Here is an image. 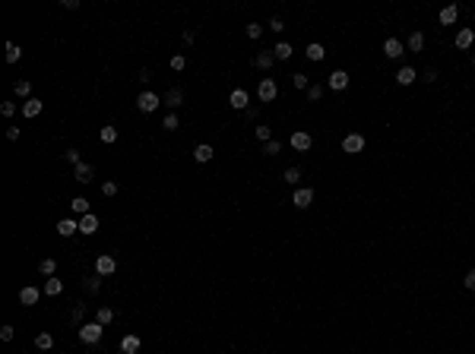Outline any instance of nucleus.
<instances>
[{
	"mask_svg": "<svg viewBox=\"0 0 475 354\" xmlns=\"http://www.w3.org/2000/svg\"><path fill=\"white\" fill-rule=\"evenodd\" d=\"M257 139L260 143H272V130L269 127H257Z\"/></svg>",
	"mask_w": 475,
	"mask_h": 354,
	"instance_id": "nucleus-40",
	"label": "nucleus"
},
{
	"mask_svg": "<svg viewBox=\"0 0 475 354\" xmlns=\"http://www.w3.org/2000/svg\"><path fill=\"white\" fill-rule=\"evenodd\" d=\"M291 202H295L298 209H307L310 202H314V190H310V187H295V193H291Z\"/></svg>",
	"mask_w": 475,
	"mask_h": 354,
	"instance_id": "nucleus-7",
	"label": "nucleus"
},
{
	"mask_svg": "<svg viewBox=\"0 0 475 354\" xmlns=\"http://www.w3.org/2000/svg\"><path fill=\"white\" fill-rule=\"evenodd\" d=\"M272 64H276V54H272V51H260V54L254 57V67L257 70H269Z\"/></svg>",
	"mask_w": 475,
	"mask_h": 354,
	"instance_id": "nucleus-15",
	"label": "nucleus"
},
{
	"mask_svg": "<svg viewBox=\"0 0 475 354\" xmlns=\"http://www.w3.org/2000/svg\"><path fill=\"white\" fill-rule=\"evenodd\" d=\"M162 127H165V130H178V127H181V124H178V114H175V111H171V114H168L165 120H162Z\"/></svg>",
	"mask_w": 475,
	"mask_h": 354,
	"instance_id": "nucleus-39",
	"label": "nucleus"
},
{
	"mask_svg": "<svg viewBox=\"0 0 475 354\" xmlns=\"http://www.w3.org/2000/svg\"><path fill=\"white\" fill-rule=\"evenodd\" d=\"M7 139H10V143H16V139H19V127H10L7 130Z\"/></svg>",
	"mask_w": 475,
	"mask_h": 354,
	"instance_id": "nucleus-50",
	"label": "nucleus"
},
{
	"mask_svg": "<svg viewBox=\"0 0 475 354\" xmlns=\"http://www.w3.org/2000/svg\"><path fill=\"white\" fill-rule=\"evenodd\" d=\"M260 35H263V26H257V23H247V38H250V42H257Z\"/></svg>",
	"mask_w": 475,
	"mask_h": 354,
	"instance_id": "nucleus-37",
	"label": "nucleus"
},
{
	"mask_svg": "<svg viewBox=\"0 0 475 354\" xmlns=\"http://www.w3.org/2000/svg\"><path fill=\"white\" fill-rule=\"evenodd\" d=\"M83 288L89 291V294H92V291H98V288H102V278H86V281H83Z\"/></svg>",
	"mask_w": 475,
	"mask_h": 354,
	"instance_id": "nucleus-43",
	"label": "nucleus"
},
{
	"mask_svg": "<svg viewBox=\"0 0 475 354\" xmlns=\"http://www.w3.org/2000/svg\"><path fill=\"white\" fill-rule=\"evenodd\" d=\"M42 108H45L42 98H29L26 105H23V114H26V117H38V114H42Z\"/></svg>",
	"mask_w": 475,
	"mask_h": 354,
	"instance_id": "nucleus-16",
	"label": "nucleus"
},
{
	"mask_svg": "<svg viewBox=\"0 0 475 354\" xmlns=\"http://www.w3.org/2000/svg\"><path fill=\"white\" fill-rule=\"evenodd\" d=\"M276 95H279V83L272 76H266V79H260V86H257V98L260 101H276Z\"/></svg>",
	"mask_w": 475,
	"mask_h": 354,
	"instance_id": "nucleus-2",
	"label": "nucleus"
},
{
	"mask_svg": "<svg viewBox=\"0 0 475 354\" xmlns=\"http://www.w3.org/2000/svg\"><path fill=\"white\" fill-rule=\"evenodd\" d=\"M0 114H4V117H13V114H16V101H4V105H0Z\"/></svg>",
	"mask_w": 475,
	"mask_h": 354,
	"instance_id": "nucleus-41",
	"label": "nucleus"
},
{
	"mask_svg": "<svg viewBox=\"0 0 475 354\" xmlns=\"http://www.w3.org/2000/svg\"><path fill=\"white\" fill-rule=\"evenodd\" d=\"M323 98V86L320 83H310V89H307V101H320Z\"/></svg>",
	"mask_w": 475,
	"mask_h": 354,
	"instance_id": "nucleus-34",
	"label": "nucleus"
},
{
	"mask_svg": "<svg viewBox=\"0 0 475 354\" xmlns=\"http://www.w3.org/2000/svg\"><path fill=\"white\" fill-rule=\"evenodd\" d=\"M266 26L272 29V32H282V29H285V23H282V19H269V23H266Z\"/></svg>",
	"mask_w": 475,
	"mask_h": 354,
	"instance_id": "nucleus-49",
	"label": "nucleus"
},
{
	"mask_svg": "<svg viewBox=\"0 0 475 354\" xmlns=\"http://www.w3.org/2000/svg\"><path fill=\"white\" fill-rule=\"evenodd\" d=\"M472 64H475V54H472Z\"/></svg>",
	"mask_w": 475,
	"mask_h": 354,
	"instance_id": "nucleus-53",
	"label": "nucleus"
},
{
	"mask_svg": "<svg viewBox=\"0 0 475 354\" xmlns=\"http://www.w3.org/2000/svg\"><path fill=\"white\" fill-rule=\"evenodd\" d=\"M159 105H162V98H159L155 92H149V89H143V92H139V98H136V108L143 111V114H152Z\"/></svg>",
	"mask_w": 475,
	"mask_h": 354,
	"instance_id": "nucleus-3",
	"label": "nucleus"
},
{
	"mask_svg": "<svg viewBox=\"0 0 475 354\" xmlns=\"http://www.w3.org/2000/svg\"><path fill=\"white\" fill-rule=\"evenodd\" d=\"M456 16H459V7H453V4H450V7H443V10H440V16H437V19H440V26H453V23H456Z\"/></svg>",
	"mask_w": 475,
	"mask_h": 354,
	"instance_id": "nucleus-18",
	"label": "nucleus"
},
{
	"mask_svg": "<svg viewBox=\"0 0 475 354\" xmlns=\"http://www.w3.org/2000/svg\"><path fill=\"white\" fill-rule=\"evenodd\" d=\"M13 335H16L13 326H0V338H4V341H13Z\"/></svg>",
	"mask_w": 475,
	"mask_h": 354,
	"instance_id": "nucleus-44",
	"label": "nucleus"
},
{
	"mask_svg": "<svg viewBox=\"0 0 475 354\" xmlns=\"http://www.w3.org/2000/svg\"><path fill=\"white\" fill-rule=\"evenodd\" d=\"M102 193H105V196H117V184H114V180H108V184H102Z\"/></svg>",
	"mask_w": 475,
	"mask_h": 354,
	"instance_id": "nucleus-45",
	"label": "nucleus"
},
{
	"mask_svg": "<svg viewBox=\"0 0 475 354\" xmlns=\"http://www.w3.org/2000/svg\"><path fill=\"white\" fill-rule=\"evenodd\" d=\"M111 319H114V310H111V307H98V313H95V322H102V326H108Z\"/></svg>",
	"mask_w": 475,
	"mask_h": 354,
	"instance_id": "nucleus-32",
	"label": "nucleus"
},
{
	"mask_svg": "<svg viewBox=\"0 0 475 354\" xmlns=\"http://www.w3.org/2000/svg\"><path fill=\"white\" fill-rule=\"evenodd\" d=\"M38 297H42V291H38V288H32V285H26L23 291H19V303H23V307H35V303H38Z\"/></svg>",
	"mask_w": 475,
	"mask_h": 354,
	"instance_id": "nucleus-9",
	"label": "nucleus"
},
{
	"mask_svg": "<svg viewBox=\"0 0 475 354\" xmlns=\"http://www.w3.org/2000/svg\"><path fill=\"white\" fill-rule=\"evenodd\" d=\"M462 285H466L469 291H475V269H469V272H466V278H462Z\"/></svg>",
	"mask_w": 475,
	"mask_h": 354,
	"instance_id": "nucleus-47",
	"label": "nucleus"
},
{
	"mask_svg": "<svg viewBox=\"0 0 475 354\" xmlns=\"http://www.w3.org/2000/svg\"><path fill=\"white\" fill-rule=\"evenodd\" d=\"M73 174H76V180H79V184H89V180H92V174H95V168L83 161V165H76V171H73Z\"/></svg>",
	"mask_w": 475,
	"mask_h": 354,
	"instance_id": "nucleus-20",
	"label": "nucleus"
},
{
	"mask_svg": "<svg viewBox=\"0 0 475 354\" xmlns=\"http://www.w3.org/2000/svg\"><path fill=\"white\" fill-rule=\"evenodd\" d=\"M327 86L333 89V92H346V89H349V73H346V70H333L330 79H327Z\"/></svg>",
	"mask_w": 475,
	"mask_h": 354,
	"instance_id": "nucleus-4",
	"label": "nucleus"
},
{
	"mask_svg": "<svg viewBox=\"0 0 475 354\" xmlns=\"http://www.w3.org/2000/svg\"><path fill=\"white\" fill-rule=\"evenodd\" d=\"M383 54H387L390 60H396V57H402V54H406V48H402V42H399V38H387V42H383Z\"/></svg>",
	"mask_w": 475,
	"mask_h": 354,
	"instance_id": "nucleus-8",
	"label": "nucleus"
},
{
	"mask_svg": "<svg viewBox=\"0 0 475 354\" xmlns=\"http://www.w3.org/2000/svg\"><path fill=\"white\" fill-rule=\"evenodd\" d=\"M279 149H282V146L276 143V139H272V143H266V146H263V155H279Z\"/></svg>",
	"mask_w": 475,
	"mask_h": 354,
	"instance_id": "nucleus-46",
	"label": "nucleus"
},
{
	"mask_svg": "<svg viewBox=\"0 0 475 354\" xmlns=\"http://www.w3.org/2000/svg\"><path fill=\"white\" fill-rule=\"evenodd\" d=\"M247 101H250V98H247L244 89H235V92L228 95V105L235 108V111H247Z\"/></svg>",
	"mask_w": 475,
	"mask_h": 354,
	"instance_id": "nucleus-12",
	"label": "nucleus"
},
{
	"mask_svg": "<svg viewBox=\"0 0 475 354\" xmlns=\"http://www.w3.org/2000/svg\"><path fill=\"white\" fill-rule=\"evenodd\" d=\"M288 143H291V149H295V152H307L310 146H314V139H310V133H304V130H295Z\"/></svg>",
	"mask_w": 475,
	"mask_h": 354,
	"instance_id": "nucleus-5",
	"label": "nucleus"
},
{
	"mask_svg": "<svg viewBox=\"0 0 475 354\" xmlns=\"http://www.w3.org/2000/svg\"><path fill=\"white\" fill-rule=\"evenodd\" d=\"M415 79H418L415 67H399V73H396V83H399V86H412Z\"/></svg>",
	"mask_w": 475,
	"mask_h": 354,
	"instance_id": "nucleus-14",
	"label": "nucleus"
},
{
	"mask_svg": "<svg viewBox=\"0 0 475 354\" xmlns=\"http://www.w3.org/2000/svg\"><path fill=\"white\" fill-rule=\"evenodd\" d=\"M304 54H307V60H314V64H317V60H323V57H327V51H323V45H320V42H310Z\"/></svg>",
	"mask_w": 475,
	"mask_h": 354,
	"instance_id": "nucleus-21",
	"label": "nucleus"
},
{
	"mask_svg": "<svg viewBox=\"0 0 475 354\" xmlns=\"http://www.w3.org/2000/svg\"><path fill=\"white\" fill-rule=\"evenodd\" d=\"M472 42H475V32H472V29H462V32L456 35V48H462V51L472 48Z\"/></svg>",
	"mask_w": 475,
	"mask_h": 354,
	"instance_id": "nucleus-24",
	"label": "nucleus"
},
{
	"mask_svg": "<svg viewBox=\"0 0 475 354\" xmlns=\"http://www.w3.org/2000/svg\"><path fill=\"white\" fill-rule=\"evenodd\" d=\"M60 291H64V281H60V278H48V281H45V294H48V297H57Z\"/></svg>",
	"mask_w": 475,
	"mask_h": 354,
	"instance_id": "nucleus-26",
	"label": "nucleus"
},
{
	"mask_svg": "<svg viewBox=\"0 0 475 354\" xmlns=\"http://www.w3.org/2000/svg\"><path fill=\"white\" fill-rule=\"evenodd\" d=\"M291 86H295V89H310V83H307L304 73H291Z\"/></svg>",
	"mask_w": 475,
	"mask_h": 354,
	"instance_id": "nucleus-36",
	"label": "nucleus"
},
{
	"mask_svg": "<svg viewBox=\"0 0 475 354\" xmlns=\"http://www.w3.org/2000/svg\"><path fill=\"white\" fill-rule=\"evenodd\" d=\"M83 316H86V307L79 303V307H76L73 313H70V319H73V322H83Z\"/></svg>",
	"mask_w": 475,
	"mask_h": 354,
	"instance_id": "nucleus-48",
	"label": "nucleus"
},
{
	"mask_svg": "<svg viewBox=\"0 0 475 354\" xmlns=\"http://www.w3.org/2000/svg\"><path fill=\"white\" fill-rule=\"evenodd\" d=\"M70 209H73L76 215L83 218V215H89V199H86V196H76V199H70Z\"/></svg>",
	"mask_w": 475,
	"mask_h": 354,
	"instance_id": "nucleus-23",
	"label": "nucleus"
},
{
	"mask_svg": "<svg viewBox=\"0 0 475 354\" xmlns=\"http://www.w3.org/2000/svg\"><path fill=\"white\" fill-rule=\"evenodd\" d=\"M409 51H424V32H412L409 35Z\"/></svg>",
	"mask_w": 475,
	"mask_h": 354,
	"instance_id": "nucleus-31",
	"label": "nucleus"
},
{
	"mask_svg": "<svg viewBox=\"0 0 475 354\" xmlns=\"http://www.w3.org/2000/svg\"><path fill=\"white\" fill-rule=\"evenodd\" d=\"M95 231H98V218L92 215V212L79 218V234H95Z\"/></svg>",
	"mask_w": 475,
	"mask_h": 354,
	"instance_id": "nucleus-13",
	"label": "nucleus"
},
{
	"mask_svg": "<svg viewBox=\"0 0 475 354\" xmlns=\"http://www.w3.org/2000/svg\"><path fill=\"white\" fill-rule=\"evenodd\" d=\"M149 79H152V73H149V70H139V83H143V86H146V83H149Z\"/></svg>",
	"mask_w": 475,
	"mask_h": 354,
	"instance_id": "nucleus-52",
	"label": "nucleus"
},
{
	"mask_svg": "<svg viewBox=\"0 0 475 354\" xmlns=\"http://www.w3.org/2000/svg\"><path fill=\"white\" fill-rule=\"evenodd\" d=\"M114 269H117V262H114V256H108V253L95 259V275H111Z\"/></svg>",
	"mask_w": 475,
	"mask_h": 354,
	"instance_id": "nucleus-10",
	"label": "nucleus"
},
{
	"mask_svg": "<svg viewBox=\"0 0 475 354\" xmlns=\"http://www.w3.org/2000/svg\"><path fill=\"white\" fill-rule=\"evenodd\" d=\"M38 272H42V275H48V278H51L54 272H57V259H51V256H45L42 262H38Z\"/></svg>",
	"mask_w": 475,
	"mask_h": 354,
	"instance_id": "nucleus-25",
	"label": "nucleus"
},
{
	"mask_svg": "<svg viewBox=\"0 0 475 354\" xmlns=\"http://www.w3.org/2000/svg\"><path fill=\"white\" fill-rule=\"evenodd\" d=\"M35 348L42 351V354L51 351L54 348V335H51V332H38V335H35Z\"/></svg>",
	"mask_w": 475,
	"mask_h": 354,
	"instance_id": "nucleus-19",
	"label": "nucleus"
},
{
	"mask_svg": "<svg viewBox=\"0 0 475 354\" xmlns=\"http://www.w3.org/2000/svg\"><path fill=\"white\" fill-rule=\"evenodd\" d=\"M212 155H216V149H212L209 143H200V146L194 149V158L200 161V165H203V161H212Z\"/></svg>",
	"mask_w": 475,
	"mask_h": 354,
	"instance_id": "nucleus-17",
	"label": "nucleus"
},
{
	"mask_svg": "<svg viewBox=\"0 0 475 354\" xmlns=\"http://www.w3.org/2000/svg\"><path fill=\"white\" fill-rule=\"evenodd\" d=\"M120 351H124V354H136L139 351V338L136 335H124V338H120Z\"/></svg>",
	"mask_w": 475,
	"mask_h": 354,
	"instance_id": "nucleus-22",
	"label": "nucleus"
},
{
	"mask_svg": "<svg viewBox=\"0 0 475 354\" xmlns=\"http://www.w3.org/2000/svg\"><path fill=\"white\" fill-rule=\"evenodd\" d=\"M282 180H285V184H291V187H298V180H301V171H298V168H285V174H282Z\"/></svg>",
	"mask_w": 475,
	"mask_h": 354,
	"instance_id": "nucleus-33",
	"label": "nucleus"
},
{
	"mask_svg": "<svg viewBox=\"0 0 475 354\" xmlns=\"http://www.w3.org/2000/svg\"><path fill=\"white\" fill-rule=\"evenodd\" d=\"M13 92H16V98H26L29 101V95H32V83H29V79H19V83L13 86Z\"/></svg>",
	"mask_w": 475,
	"mask_h": 354,
	"instance_id": "nucleus-27",
	"label": "nucleus"
},
{
	"mask_svg": "<svg viewBox=\"0 0 475 354\" xmlns=\"http://www.w3.org/2000/svg\"><path fill=\"white\" fill-rule=\"evenodd\" d=\"M60 7H64V10H76L79 0H60Z\"/></svg>",
	"mask_w": 475,
	"mask_h": 354,
	"instance_id": "nucleus-51",
	"label": "nucleus"
},
{
	"mask_svg": "<svg viewBox=\"0 0 475 354\" xmlns=\"http://www.w3.org/2000/svg\"><path fill=\"white\" fill-rule=\"evenodd\" d=\"M64 158H67L73 168H76V165H83V161H79V152H76V149H67V152H64Z\"/></svg>",
	"mask_w": 475,
	"mask_h": 354,
	"instance_id": "nucleus-42",
	"label": "nucleus"
},
{
	"mask_svg": "<svg viewBox=\"0 0 475 354\" xmlns=\"http://www.w3.org/2000/svg\"><path fill=\"white\" fill-rule=\"evenodd\" d=\"M19 57H23V48L10 42V45H7V64H19Z\"/></svg>",
	"mask_w": 475,
	"mask_h": 354,
	"instance_id": "nucleus-30",
	"label": "nucleus"
},
{
	"mask_svg": "<svg viewBox=\"0 0 475 354\" xmlns=\"http://www.w3.org/2000/svg\"><path fill=\"white\" fill-rule=\"evenodd\" d=\"M272 54H276V60H288L291 57V45L288 42H279L276 48H272Z\"/></svg>",
	"mask_w": 475,
	"mask_h": 354,
	"instance_id": "nucleus-29",
	"label": "nucleus"
},
{
	"mask_svg": "<svg viewBox=\"0 0 475 354\" xmlns=\"http://www.w3.org/2000/svg\"><path fill=\"white\" fill-rule=\"evenodd\" d=\"M76 231H79V221H76V218H60V221H57V234H60V237H73Z\"/></svg>",
	"mask_w": 475,
	"mask_h": 354,
	"instance_id": "nucleus-11",
	"label": "nucleus"
},
{
	"mask_svg": "<svg viewBox=\"0 0 475 354\" xmlns=\"http://www.w3.org/2000/svg\"><path fill=\"white\" fill-rule=\"evenodd\" d=\"M102 335H105L102 322H83V326H79V341H83V345H98Z\"/></svg>",
	"mask_w": 475,
	"mask_h": 354,
	"instance_id": "nucleus-1",
	"label": "nucleus"
},
{
	"mask_svg": "<svg viewBox=\"0 0 475 354\" xmlns=\"http://www.w3.org/2000/svg\"><path fill=\"white\" fill-rule=\"evenodd\" d=\"M102 143H117V127H102Z\"/></svg>",
	"mask_w": 475,
	"mask_h": 354,
	"instance_id": "nucleus-35",
	"label": "nucleus"
},
{
	"mask_svg": "<svg viewBox=\"0 0 475 354\" xmlns=\"http://www.w3.org/2000/svg\"><path fill=\"white\" fill-rule=\"evenodd\" d=\"M181 101H184V92H181V89H168V95H165V105H168V108H178Z\"/></svg>",
	"mask_w": 475,
	"mask_h": 354,
	"instance_id": "nucleus-28",
	"label": "nucleus"
},
{
	"mask_svg": "<svg viewBox=\"0 0 475 354\" xmlns=\"http://www.w3.org/2000/svg\"><path fill=\"white\" fill-rule=\"evenodd\" d=\"M184 67H187V57H184V54H175V57H171V70H178V73H181Z\"/></svg>",
	"mask_w": 475,
	"mask_h": 354,
	"instance_id": "nucleus-38",
	"label": "nucleus"
},
{
	"mask_svg": "<svg viewBox=\"0 0 475 354\" xmlns=\"http://www.w3.org/2000/svg\"><path fill=\"white\" fill-rule=\"evenodd\" d=\"M361 149H365V136L361 133H349L346 139H342V152H349V155H358Z\"/></svg>",
	"mask_w": 475,
	"mask_h": 354,
	"instance_id": "nucleus-6",
	"label": "nucleus"
}]
</instances>
